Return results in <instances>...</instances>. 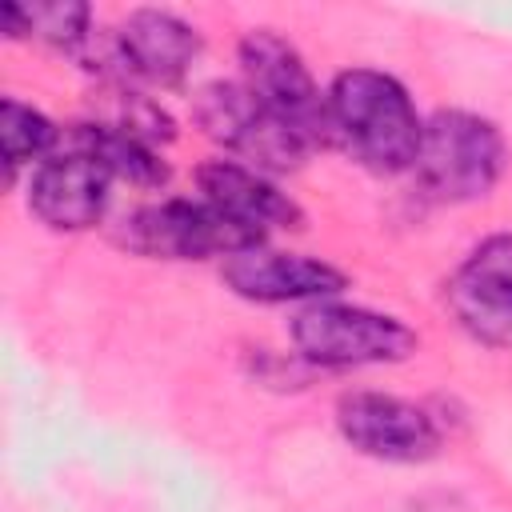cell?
<instances>
[{"mask_svg": "<svg viewBox=\"0 0 512 512\" xmlns=\"http://www.w3.org/2000/svg\"><path fill=\"white\" fill-rule=\"evenodd\" d=\"M196 180L212 208H220L224 216H232L236 224L260 232V236H264V228H296L300 224V208L276 184H268L260 172H252L244 164L212 160L196 172Z\"/></svg>", "mask_w": 512, "mask_h": 512, "instance_id": "obj_11", "label": "cell"}, {"mask_svg": "<svg viewBox=\"0 0 512 512\" xmlns=\"http://www.w3.org/2000/svg\"><path fill=\"white\" fill-rule=\"evenodd\" d=\"M292 340L300 356L332 368L348 364H384L404 360L416 348V332L396 316L348 308V304H312L292 320Z\"/></svg>", "mask_w": 512, "mask_h": 512, "instance_id": "obj_4", "label": "cell"}, {"mask_svg": "<svg viewBox=\"0 0 512 512\" xmlns=\"http://www.w3.org/2000/svg\"><path fill=\"white\" fill-rule=\"evenodd\" d=\"M56 128L28 104L20 100H4L0 104V144H4V164L8 172L28 164V160H40L56 148Z\"/></svg>", "mask_w": 512, "mask_h": 512, "instance_id": "obj_14", "label": "cell"}, {"mask_svg": "<svg viewBox=\"0 0 512 512\" xmlns=\"http://www.w3.org/2000/svg\"><path fill=\"white\" fill-rule=\"evenodd\" d=\"M340 432L348 436L352 448L376 460H428L440 444V432L432 416L400 396L384 392H352L336 408Z\"/></svg>", "mask_w": 512, "mask_h": 512, "instance_id": "obj_8", "label": "cell"}, {"mask_svg": "<svg viewBox=\"0 0 512 512\" xmlns=\"http://www.w3.org/2000/svg\"><path fill=\"white\" fill-rule=\"evenodd\" d=\"M124 244L144 256H168V260H200V256H236L244 248L260 244V232L236 224L208 200H164L152 208H140L128 228Z\"/></svg>", "mask_w": 512, "mask_h": 512, "instance_id": "obj_5", "label": "cell"}, {"mask_svg": "<svg viewBox=\"0 0 512 512\" xmlns=\"http://www.w3.org/2000/svg\"><path fill=\"white\" fill-rule=\"evenodd\" d=\"M196 120L204 124V132L212 140H220L224 148L248 156L260 168H296L304 156V140L284 128L244 84H208L196 96Z\"/></svg>", "mask_w": 512, "mask_h": 512, "instance_id": "obj_7", "label": "cell"}, {"mask_svg": "<svg viewBox=\"0 0 512 512\" xmlns=\"http://www.w3.org/2000/svg\"><path fill=\"white\" fill-rule=\"evenodd\" d=\"M240 68H244V88L308 148L332 140L328 96H320L292 44H284L272 32H252L240 40Z\"/></svg>", "mask_w": 512, "mask_h": 512, "instance_id": "obj_3", "label": "cell"}, {"mask_svg": "<svg viewBox=\"0 0 512 512\" xmlns=\"http://www.w3.org/2000/svg\"><path fill=\"white\" fill-rule=\"evenodd\" d=\"M56 144L60 148H52L40 160V168L32 172L28 204L52 228H88L100 220V212L108 204L112 172L100 160V152L92 148L84 124H76Z\"/></svg>", "mask_w": 512, "mask_h": 512, "instance_id": "obj_6", "label": "cell"}, {"mask_svg": "<svg viewBox=\"0 0 512 512\" xmlns=\"http://www.w3.org/2000/svg\"><path fill=\"white\" fill-rule=\"evenodd\" d=\"M92 124L100 132H112L120 140H136L148 148H156L160 140H172L168 112L156 100H148L144 92L124 88V84H108V92H100L92 100Z\"/></svg>", "mask_w": 512, "mask_h": 512, "instance_id": "obj_12", "label": "cell"}, {"mask_svg": "<svg viewBox=\"0 0 512 512\" xmlns=\"http://www.w3.org/2000/svg\"><path fill=\"white\" fill-rule=\"evenodd\" d=\"M416 176L440 200L484 196L504 168L500 132L472 112H436L424 120L416 148Z\"/></svg>", "mask_w": 512, "mask_h": 512, "instance_id": "obj_2", "label": "cell"}, {"mask_svg": "<svg viewBox=\"0 0 512 512\" xmlns=\"http://www.w3.org/2000/svg\"><path fill=\"white\" fill-rule=\"evenodd\" d=\"M224 280L232 284V292L248 296V300H312V296H328L344 288V276L312 256H296V252H268V248H244L236 256L224 260Z\"/></svg>", "mask_w": 512, "mask_h": 512, "instance_id": "obj_10", "label": "cell"}, {"mask_svg": "<svg viewBox=\"0 0 512 512\" xmlns=\"http://www.w3.org/2000/svg\"><path fill=\"white\" fill-rule=\"evenodd\" d=\"M0 24L8 36H36L56 48H80L88 32V4L48 0V4H4Z\"/></svg>", "mask_w": 512, "mask_h": 512, "instance_id": "obj_13", "label": "cell"}, {"mask_svg": "<svg viewBox=\"0 0 512 512\" xmlns=\"http://www.w3.org/2000/svg\"><path fill=\"white\" fill-rule=\"evenodd\" d=\"M328 120L332 140H340L372 172H404L416 164L424 124L392 76L372 68L336 76L328 92Z\"/></svg>", "mask_w": 512, "mask_h": 512, "instance_id": "obj_1", "label": "cell"}, {"mask_svg": "<svg viewBox=\"0 0 512 512\" xmlns=\"http://www.w3.org/2000/svg\"><path fill=\"white\" fill-rule=\"evenodd\" d=\"M448 304L472 336L488 344L512 340V236L484 240L456 268L448 284Z\"/></svg>", "mask_w": 512, "mask_h": 512, "instance_id": "obj_9", "label": "cell"}]
</instances>
